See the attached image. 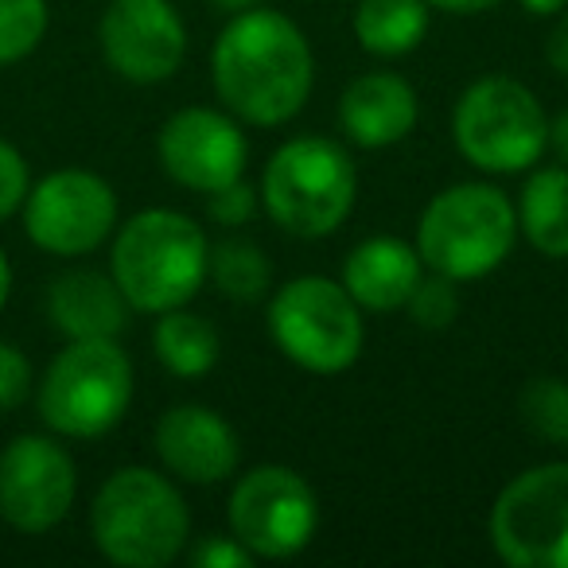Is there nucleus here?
<instances>
[{
    "instance_id": "obj_1",
    "label": "nucleus",
    "mask_w": 568,
    "mask_h": 568,
    "mask_svg": "<svg viewBox=\"0 0 568 568\" xmlns=\"http://www.w3.org/2000/svg\"><path fill=\"white\" fill-rule=\"evenodd\" d=\"M211 82L222 110L242 125L281 129L316 90V55L296 20L276 9H245L226 20L211 48Z\"/></svg>"
},
{
    "instance_id": "obj_2",
    "label": "nucleus",
    "mask_w": 568,
    "mask_h": 568,
    "mask_svg": "<svg viewBox=\"0 0 568 568\" xmlns=\"http://www.w3.org/2000/svg\"><path fill=\"white\" fill-rule=\"evenodd\" d=\"M211 265V242L191 214L149 206L118 226L110 250V276L133 312L183 308L199 296Z\"/></svg>"
},
{
    "instance_id": "obj_3",
    "label": "nucleus",
    "mask_w": 568,
    "mask_h": 568,
    "mask_svg": "<svg viewBox=\"0 0 568 568\" xmlns=\"http://www.w3.org/2000/svg\"><path fill=\"white\" fill-rule=\"evenodd\" d=\"M90 537L98 552L121 568H164L191 541L187 498L164 471L121 467L98 487Z\"/></svg>"
},
{
    "instance_id": "obj_4",
    "label": "nucleus",
    "mask_w": 568,
    "mask_h": 568,
    "mask_svg": "<svg viewBox=\"0 0 568 568\" xmlns=\"http://www.w3.org/2000/svg\"><path fill=\"white\" fill-rule=\"evenodd\" d=\"M518 242V214L503 187L483 180L436 191L417 222V253L428 273L448 281H483L506 265Z\"/></svg>"
},
{
    "instance_id": "obj_5",
    "label": "nucleus",
    "mask_w": 568,
    "mask_h": 568,
    "mask_svg": "<svg viewBox=\"0 0 568 568\" xmlns=\"http://www.w3.org/2000/svg\"><path fill=\"white\" fill-rule=\"evenodd\" d=\"M257 195L284 234L308 242L332 237L355 211V160L332 136H293L265 160Z\"/></svg>"
},
{
    "instance_id": "obj_6",
    "label": "nucleus",
    "mask_w": 568,
    "mask_h": 568,
    "mask_svg": "<svg viewBox=\"0 0 568 568\" xmlns=\"http://www.w3.org/2000/svg\"><path fill=\"white\" fill-rule=\"evenodd\" d=\"M452 141L475 172L521 175L549 152V118L526 82L483 74L456 98Z\"/></svg>"
},
{
    "instance_id": "obj_7",
    "label": "nucleus",
    "mask_w": 568,
    "mask_h": 568,
    "mask_svg": "<svg viewBox=\"0 0 568 568\" xmlns=\"http://www.w3.org/2000/svg\"><path fill=\"white\" fill-rule=\"evenodd\" d=\"M43 425L67 440H94L133 405V363L118 339H71L36 389Z\"/></svg>"
},
{
    "instance_id": "obj_8",
    "label": "nucleus",
    "mask_w": 568,
    "mask_h": 568,
    "mask_svg": "<svg viewBox=\"0 0 568 568\" xmlns=\"http://www.w3.org/2000/svg\"><path fill=\"white\" fill-rule=\"evenodd\" d=\"M268 339L284 358L308 374H343L363 358V308L339 281L304 273L268 296Z\"/></svg>"
},
{
    "instance_id": "obj_9",
    "label": "nucleus",
    "mask_w": 568,
    "mask_h": 568,
    "mask_svg": "<svg viewBox=\"0 0 568 568\" xmlns=\"http://www.w3.org/2000/svg\"><path fill=\"white\" fill-rule=\"evenodd\" d=\"M487 534L510 568H568V459L514 475L490 503Z\"/></svg>"
},
{
    "instance_id": "obj_10",
    "label": "nucleus",
    "mask_w": 568,
    "mask_h": 568,
    "mask_svg": "<svg viewBox=\"0 0 568 568\" xmlns=\"http://www.w3.org/2000/svg\"><path fill=\"white\" fill-rule=\"evenodd\" d=\"M226 521L257 560H288L301 557L316 537L320 498L293 467L257 464L230 487Z\"/></svg>"
},
{
    "instance_id": "obj_11",
    "label": "nucleus",
    "mask_w": 568,
    "mask_h": 568,
    "mask_svg": "<svg viewBox=\"0 0 568 568\" xmlns=\"http://www.w3.org/2000/svg\"><path fill=\"white\" fill-rule=\"evenodd\" d=\"M24 230L43 253L82 257L118 230V195L98 172L59 168L24 199Z\"/></svg>"
},
{
    "instance_id": "obj_12",
    "label": "nucleus",
    "mask_w": 568,
    "mask_h": 568,
    "mask_svg": "<svg viewBox=\"0 0 568 568\" xmlns=\"http://www.w3.org/2000/svg\"><path fill=\"white\" fill-rule=\"evenodd\" d=\"M79 467L55 436L24 433L0 452V518L20 534H48L71 514Z\"/></svg>"
},
{
    "instance_id": "obj_13",
    "label": "nucleus",
    "mask_w": 568,
    "mask_h": 568,
    "mask_svg": "<svg viewBox=\"0 0 568 568\" xmlns=\"http://www.w3.org/2000/svg\"><path fill=\"white\" fill-rule=\"evenodd\" d=\"M156 156L168 180L199 191V195H211V191L245 175L250 136L234 113L211 110V105H187L160 125Z\"/></svg>"
},
{
    "instance_id": "obj_14",
    "label": "nucleus",
    "mask_w": 568,
    "mask_h": 568,
    "mask_svg": "<svg viewBox=\"0 0 568 568\" xmlns=\"http://www.w3.org/2000/svg\"><path fill=\"white\" fill-rule=\"evenodd\" d=\"M98 40L105 63L136 87L168 82L187 59V24L172 0H110Z\"/></svg>"
},
{
    "instance_id": "obj_15",
    "label": "nucleus",
    "mask_w": 568,
    "mask_h": 568,
    "mask_svg": "<svg viewBox=\"0 0 568 568\" xmlns=\"http://www.w3.org/2000/svg\"><path fill=\"white\" fill-rule=\"evenodd\" d=\"M152 448L168 475H175L180 483H195V487H219L242 464V444L230 420L195 402L172 405L156 420Z\"/></svg>"
},
{
    "instance_id": "obj_16",
    "label": "nucleus",
    "mask_w": 568,
    "mask_h": 568,
    "mask_svg": "<svg viewBox=\"0 0 568 568\" xmlns=\"http://www.w3.org/2000/svg\"><path fill=\"white\" fill-rule=\"evenodd\" d=\"M420 118L417 90L394 71H366L339 94V129L355 149H394Z\"/></svg>"
},
{
    "instance_id": "obj_17",
    "label": "nucleus",
    "mask_w": 568,
    "mask_h": 568,
    "mask_svg": "<svg viewBox=\"0 0 568 568\" xmlns=\"http://www.w3.org/2000/svg\"><path fill=\"white\" fill-rule=\"evenodd\" d=\"M425 273L417 245L394 234H374L347 253L339 284L363 312H405Z\"/></svg>"
},
{
    "instance_id": "obj_18",
    "label": "nucleus",
    "mask_w": 568,
    "mask_h": 568,
    "mask_svg": "<svg viewBox=\"0 0 568 568\" xmlns=\"http://www.w3.org/2000/svg\"><path fill=\"white\" fill-rule=\"evenodd\" d=\"M129 301L110 273L71 268L48 288V320L67 339H118L129 327Z\"/></svg>"
},
{
    "instance_id": "obj_19",
    "label": "nucleus",
    "mask_w": 568,
    "mask_h": 568,
    "mask_svg": "<svg viewBox=\"0 0 568 568\" xmlns=\"http://www.w3.org/2000/svg\"><path fill=\"white\" fill-rule=\"evenodd\" d=\"M518 234L534 245L541 257H568V164H537L529 168L526 187L518 203Z\"/></svg>"
},
{
    "instance_id": "obj_20",
    "label": "nucleus",
    "mask_w": 568,
    "mask_h": 568,
    "mask_svg": "<svg viewBox=\"0 0 568 568\" xmlns=\"http://www.w3.org/2000/svg\"><path fill=\"white\" fill-rule=\"evenodd\" d=\"M433 24L428 0H358L351 28L366 55L402 59L417 51Z\"/></svg>"
},
{
    "instance_id": "obj_21",
    "label": "nucleus",
    "mask_w": 568,
    "mask_h": 568,
    "mask_svg": "<svg viewBox=\"0 0 568 568\" xmlns=\"http://www.w3.org/2000/svg\"><path fill=\"white\" fill-rule=\"evenodd\" d=\"M152 351L156 363L175 378H203L219 366L222 358V335L206 316H195L183 308L160 312L152 327Z\"/></svg>"
},
{
    "instance_id": "obj_22",
    "label": "nucleus",
    "mask_w": 568,
    "mask_h": 568,
    "mask_svg": "<svg viewBox=\"0 0 568 568\" xmlns=\"http://www.w3.org/2000/svg\"><path fill=\"white\" fill-rule=\"evenodd\" d=\"M206 281H214L226 301L234 304H257L273 288V265H268L265 250L245 237H222L211 245V265H206Z\"/></svg>"
},
{
    "instance_id": "obj_23",
    "label": "nucleus",
    "mask_w": 568,
    "mask_h": 568,
    "mask_svg": "<svg viewBox=\"0 0 568 568\" xmlns=\"http://www.w3.org/2000/svg\"><path fill=\"white\" fill-rule=\"evenodd\" d=\"M518 413L537 440L552 448H568V382L565 378H534L518 397Z\"/></svg>"
},
{
    "instance_id": "obj_24",
    "label": "nucleus",
    "mask_w": 568,
    "mask_h": 568,
    "mask_svg": "<svg viewBox=\"0 0 568 568\" xmlns=\"http://www.w3.org/2000/svg\"><path fill=\"white\" fill-rule=\"evenodd\" d=\"M51 24L48 0H0V67L28 59Z\"/></svg>"
},
{
    "instance_id": "obj_25",
    "label": "nucleus",
    "mask_w": 568,
    "mask_h": 568,
    "mask_svg": "<svg viewBox=\"0 0 568 568\" xmlns=\"http://www.w3.org/2000/svg\"><path fill=\"white\" fill-rule=\"evenodd\" d=\"M405 312H409L413 324L425 327V332H444V327H452L459 320L456 281H448V276H440V273H425L417 288H413Z\"/></svg>"
},
{
    "instance_id": "obj_26",
    "label": "nucleus",
    "mask_w": 568,
    "mask_h": 568,
    "mask_svg": "<svg viewBox=\"0 0 568 568\" xmlns=\"http://www.w3.org/2000/svg\"><path fill=\"white\" fill-rule=\"evenodd\" d=\"M257 206H261V195L245 175L206 195V214H211V222H219V226H226V230L245 226V222L257 214Z\"/></svg>"
},
{
    "instance_id": "obj_27",
    "label": "nucleus",
    "mask_w": 568,
    "mask_h": 568,
    "mask_svg": "<svg viewBox=\"0 0 568 568\" xmlns=\"http://www.w3.org/2000/svg\"><path fill=\"white\" fill-rule=\"evenodd\" d=\"M32 363L17 343L0 339V409H20L32 394Z\"/></svg>"
},
{
    "instance_id": "obj_28",
    "label": "nucleus",
    "mask_w": 568,
    "mask_h": 568,
    "mask_svg": "<svg viewBox=\"0 0 568 568\" xmlns=\"http://www.w3.org/2000/svg\"><path fill=\"white\" fill-rule=\"evenodd\" d=\"M28 187H32V175H28V160L20 156L17 144L0 141V222L17 214L28 199Z\"/></svg>"
},
{
    "instance_id": "obj_29",
    "label": "nucleus",
    "mask_w": 568,
    "mask_h": 568,
    "mask_svg": "<svg viewBox=\"0 0 568 568\" xmlns=\"http://www.w3.org/2000/svg\"><path fill=\"white\" fill-rule=\"evenodd\" d=\"M187 560L195 568H250L257 557H253V552L245 549L234 534L230 537L226 534H206L203 541L187 552Z\"/></svg>"
},
{
    "instance_id": "obj_30",
    "label": "nucleus",
    "mask_w": 568,
    "mask_h": 568,
    "mask_svg": "<svg viewBox=\"0 0 568 568\" xmlns=\"http://www.w3.org/2000/svg\"><path fill=\"white\" fill-rule=\"evenodd\" d=\"M545 59H549V67L560 79H568V9L557 12V24H552L549 40H545Z\"/></svg>"
},
{
    "instance_id": "obj_31",
    "label": "nucleus",
    "mask_w": 568,
    "mask_h": 568,
    "mask_svg": "<svg viewBox=\"0 0 568 568\" xmlns=\"http://www.w3.org/2000/svg\"><path fill=\"white\" fill-rule=\"evenodd\" d=\"M503 0H428V9L448 12V17H483V12L498 9Z\"/></svg>"
},
{
    "instance_id": "obj_32",
    "label": "nucleus",
    "mask_w": 568,
    "mask_h": 568,
    "mask_svg": "<svg viewBox=\"0 0 568 568\" xmlns=\"http://www.w3.org/2000/svg\"><path fill=\"white\" fill-rule=\"evenodd\" d=\"M549 149L560 164H568V110H560L557 118L549 121Z\"/></svg>"
},
{
    "instance_id": "obj_33",
    "label": "nucleus",
    "mask_w": 568,
    "mask_h": 568,
    "mask_svg": "<svg viewBox=\"0 0 568 568\" xmlns=\"http://www.w3.org/2000/svg\"><path fill=\"white\" fill-rule=\"evenodd\" d=\"M521 9L529 17H557V12L568 9V0H521Z\"/></svg>"
},
{
    "instance_id": "obj_34",
    "label": "nucleus",
    "mask_w": 568,
    "mask_h": 568,
    "mask_svg": "<svg viewBox=\"0 0 568 568\" xmlns=\"http://www.w3.org/2000/svg\"><path fill=\"white\" fill-rule=\"evenodd\" d=\"M9 293H12V265H9V257H4V250H0V312L9 304Z\"/></svg>"
},
{
    "instance_id": "obj_35",
    "label": "nucleus",
    "mask_w": 568,
    "mask_h": 568,
    "mask_svg": "<svg viewBox=\"0 0 568 568\" xmlns=\"http://www.w3.org/2000/svg\"><path fill=\"white\" fill-rule=\"evenodd\" d=\"M214 9L226 12V17H234V12H245V9H257V4H265V0H211Z\"/></svg>"
}]
</instances>
